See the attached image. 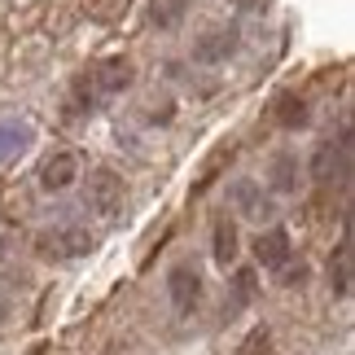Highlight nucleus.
<instances>
[{
  "instance_id": "obj_1",
  "label": "nucleus",
  "mask_w": 355,
  "mask_h": 355,
  "mask_svg": "<svg viewBox=\"0 0 355 355\" xmlns=\"http://www.w3.org/2000/svg\"><path fill=\"white\" fill-rule=\"evenodd\" d=\"M132 79H136L132 58H123V53H114V58H101L84 79H79V101L92 105L97 97H114V92L132 88Z\"/></svg>"
},
{
  "instance_id": "obj_2",
  "label": "nucleus",
  "mask_w": 355,
  "mask_h": 355,
  "mask_svg": "<svg viewBox=\"0 0 355 355\" xmlns=\"http://www.w3.org/2000/svg\"><path fill=\"white\" fill-rule=\"evenodd\" d=\"M311 175H316V184H343L351 175V132H343L338 141H324L316 149V158H311Z\"/></svg>"
},
{
  "instance_id": "obj_3",
  "label": "nucleus",
  "mask_w": 355,
  "mask_h": 355,
  "mask_svg": "<svg viewBox=\"0 0 355 355\" xmlns=\"http://www.w3.org/2000/svg\"><path fill=\"white\" fill-rule=\"evenodd\" d=\"M88 250H92V237L84 228H49L35 241L40 259H75V254H88Z\"/></svg>"
},
{
  "instance_id": "obj_4",
  "label": "nucleus",
  "mask_w": 355,
  "mask_h": 355,
  "mask_svg": "<svg viewBox=\"0 0 355 355\" xmlns=\"http://www.w3.org/2000/svg\"><path fill=\"white\" fill-rule=\"evenodd\" d=\"M167 294H171V303H175V311L180 316H189V311L198 307V298H202V272H198V263H171V272H167Z\"/></svg>"
},
{
  "instance_id": "obj_5",
  "label": "nucleus",
  "mask_w": 355,
  "mask_h": 355,
  "mask_svg": "<svg viewBox=\"0 0 355 355\" xmlns=\"http://www.w3.org/2000/svg\"><path fill=\"white\" fill-rule=\"evenodd\" d=\"M290 254H294V237H290V228L272 224L268 233H259V237H254V259H259V268L281 272L285 263H290Z\"/></svg>"
},
{
  "instance_id": "obj_6",
  "label": "nucleus",
  "mask_w": 355,
  "mask_h": 355,
  "mask_svg": "<svg viewBox=\"0 0 355 355\" xmlns=\"http://www.w3.org/2000/svg\"><path fill=\"white\" fill-rule=\"evenodd\" d=\"M123 198H128V184L119 180L114 171H92V180H88V202H92V211H101V215H119L123 211Z\"/></svg>"
},
{
  "instance_id": "obj_7",
  "label": "nucleus",
  "mask_w": 355,
  "mask_h": 355,
  "mask_svg": "<svg viewBox=\"0 0 355 355\" xmlns=\"http://www.w3.org/2000/svg\"><path fill=\"white\" fill-rule=\"evenodd\" d=\"M79 175V158L71 149H58V154L44 158V167H40V184L49 189V193H62V189H71Z\"/></svg>"
},
{
  "instance_id": "obj_8",
  "label": "nucleus",
  "mask_w": 355,
  "mask_h": 355,
  "mask_svg": "<svg viewBox=\"0 0 355 355\" xmlns=\"http://www.w3.org/2000/svg\"><path fill=\"white\" fill-rule=\"evenodd\" d=\"M237 26H215V31H207L198 40V49H193V58L198 62H207V66H215V62H228L237 53Z\"/></svg>"
},
{
  "instance_id": "obj_9",
  "label": "nucleus",
  "mask_w": 355,
  "mask_h": 355,
  "mask_svg": "<svg viewBox=\"0 0 355 355\" xmlns=\"http://www.w3.org/2000/svg\"><path fill=\"white\" fill-rule=\"evenodd\" d=\"M35 141V132H31V123H22V119H9V123H0V162H13L18 154H26Z\"/></svg>"
},
{
  "instance_id": "obj_10",
  "label": "nucleus",
  "mask_w": 355,
  "mask_h": 355,
  "mask_svg": "<svg viewBox=\"0 0 355 355\" xmlns=\"http://www.w3.org/2000/svg\"><path fill=\"white\" fill-rule=\"evenodd\" d=\"M272 119H277L285 132H298V128H307L311 110H307V101L298 97V92H277V101H272Z\"/></svg>"
},
{
  "instance_id": "obj_11",
  "label": "nucleus",
  "mask_w": 355,
  "mask_h": 355,
  "mask_svg": "<svg viewBox=\"0 0 355 355\" xmlns=\"http://www.w3.org/2000/svg\"><path fill=\"white\" fill-rule=\"evenodd\" d=\"M211 259H215L224 272L237 263V224L224 220V215H220V220H215V228H211Z\"/></svg>"
},
{
  "instance_id": "obj_12",
  "label": "nucleus",
  "mask_w": 355,
  "mask_h": 355,
  "mask_svg": "<svg viewBox=\"0 0 355 355\" xmlns=\"http://www.w3.org/2000/svg\"><path fill=\"white\" fill-rule=\"evenodd\" d=\"M329 285L338 294H351V233H343V241H338V254H329Z\"/></svg>"
},
{
  "instance_id": "obj_13",
  "label": "nucleus",
  "mask_w": 355,
  "mask_h": 355,
  "mask_svg": "<svg viewBox=\"0 0 355 355\" xmlns=\"http://www.w3.org/2000/svg\"><path fill=\"white\" fill-rule=\"evenodd\" d=\"M268 184L277 189V193H294V189H298V158L294 154H277V158H272Z\"/></svg>"
},
{
  "instance_id": "obj_14",
  "label": "nucleus",
  "mask_w": 355,
  "mask_h": 355,
  "mask_svg": "<svg viewBox=\"0 0 355 355\" xmlns=\"http://www.w3.org/2000/svg\"><path fill=\"white\" fill-rule=\"evenodd\" d=\"M233 202H237L245 215H250V220H263V215L272 211V207H268V198L259 193V184H254V180H237V184H233Z\"/></svg>"
},
{
  "instance_id": "obj_15",
  "label": "nucleus",
  "mask_w": 355,
  "mask_h": 355,
  "mask_svg": "<svg viewBox=\"0 0 355 355\" xmlns=\"http://www.w3.org/2000/svg\"><path fill=\"white\" fill-rule=\"evenodd\" d=\"M250 298H254V268H237L233 272V298H228V307H224V320H233Z\"/></svg>"
},
{
  "instance_id": "obj_16",
  "label": "nucleus",
  "mask_w": 355,
  "mask_h": 355,
  "mask_svg": "<svg viewBox=\"0 0 355 355\" xmlns=\"http://www.w3.org/2000/svg\"><path fill=\"white\" fill-rule=\"evenodd\" d=\"M241 355H268V329H254L250 334V343H245Z\"/></svg>"
},
{
  "instance_id": "obj_17",
  "label": "nucleus",
  "mask_w": 355,
  "mask_h": 355,
  "mask_svg": "<svg viewBox=\"0 0 355 355\" xmlns=\"http://www.w3.org/2000/svg\"><path fill=\"white\" fill-rule=\"evenodd\" d=\"M268 5H272V0H237L241 13H259V9H268Z\"/></svg>"
}]
</instances>
